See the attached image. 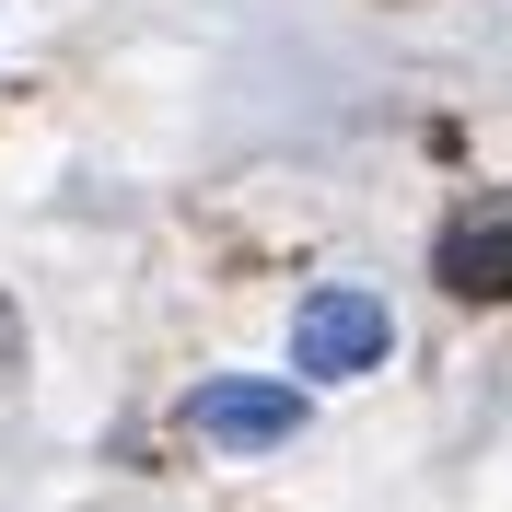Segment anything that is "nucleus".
<instances>
[{
	"label": "nucleus",
	"mask_w": 512,
	"mask_h": 512,
	"mask_svg": "<svg viewBox=\"0 0 512 512\" xmlns=\"http://www.w3.org/2000/svg\"><path fill=\"white\" fill-rule=\"evenodd\" d=\"M384 350H396V315H384V291H350V280L303 291V315H291V361H303L315 384H350V373H373Z\"/></svg>",
	"instance_id": "obj_1"
},
{
	"label": "nucleus",
	"mask_w": 512,
	"mask_h": 512,
	"mask_svg": "<svg viewBox=\"0 0 512 512\" xmlns=\"http://www.w3.org/2000/svg\"><path fill=\"white\" fill-rule=\"evenodd\" d=\"M187 431L222 454H280L291 431H303V384H256V373H210L187 396Z\"/></svg>",
	"instance_id": "obj_2"
},
{
	"label": "nucleus",
	"mask_w": 512,
	"mask_h": 512,
	"mask_svg": "<svg viewBox=\"0 0 512 512\" xmlns=\"http://www.w3.org/2000/svg\"><path fill=\"white\" fill-rule=\"evenodd\" d=\"M443 291H466V303H512V210L443 233Z\"/></svg>",
	"instance_id": "obj_3"
}]
</instances>
